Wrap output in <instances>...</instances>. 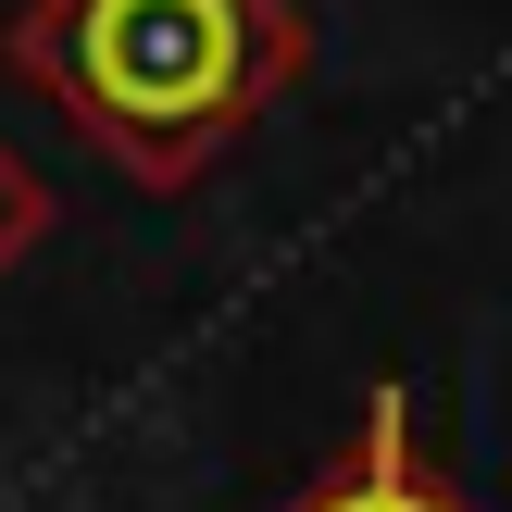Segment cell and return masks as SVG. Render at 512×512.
<instances>
[{
    "instance_id": "cell-2",
    "label": "cell",
    "mask_w": 512,
    "mask_h": 512,
    "mask_svg": "<svg viewBox=\"0 0 512 512\" xmlns=\"http://www.w3.org/2000/svg\"><path fill=\"white\" fill-rule=\"evenodd\" d=\"M288 512H488L475 488H450L438 463H425V438H413V388L400 375H375V400H363V425H350V450L313 475Z\"/></svg>"
},
{
    "instance_id": "cell-3",
    "label": "cell",
    "mask_w": 512,
    "mask_h": 512,
    "mask_svg": "<svg viewBox=\"0 0 512 512\" xmlns=\"http://www.w3.org/2000/svg\"><path fill=\"white\" fill-rule=\"evenodd\" d=\"M50 225H63V200H50V175H38V163H25V150H13V138H0V275H13V263H25V250H38V238H50Z\"/></svg>"
},
{
    "instance_id": "cell-1",
    "label": "cell",
    "mask_w": 512,
    "mask_h": 512,
    "mask_svg": "<svg viewBox=\"0 0 512 512\" xmlns=\"http://www.w3.org/2000/svg\"><path fill=\"white\" fill-rule=\"evenodd\" d=\"M0 63L138 188H200L313 63L300 0H25Z\"/></svg>"
}]
</instances>
